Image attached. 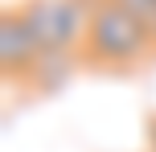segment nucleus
<instances>
[{
	"label": "nucleus",
	"mask_w": 156,
	"mask_h": 152,
	"mask_svg": "<svg viewBox=\"0 0 156 152\" xmlns=\"http://www.w3.org/2000/svg\"><path fill=\"white\" fill-rule=\"evenodd\" d=\"M148 54H156L152 25L140 21L136 12H127V8L111 4V0H99L90 12L82 62L90 70H132Z\"/></svg>",
	"instance_id": "f257e3e1"
},
{
	"label": "nucleus",
	"mask_w": 156,
	"mask_h": 152,
	"mask_svg": "<svg viewBox=\"0 0 156 152\" xmlns=\"http://www.w3.org/2000/svg\"><path fill=\"white\" fill-rule=\"evenodd\" d=\"M99 0H21V16L45 54H82L90 12Z\"/></svg>",
	"instance_id": "f03ea898"
},
{
	"label": "nucleus",
	"mask_w": 156,
	"mask_h": 152,
	"mask_svg": "<svg viewBox=\"0 0 156 152\" xmlns=\"http://www.w3.org/2000/svg\"><path fill=\"white\" fill-rule=\"evenodd\" d=\"M41 54H45V49L33 37V29L21 16V8H4V12H0V70H4V78L25 82Z\"/></svg>",
	"instance_id": "7ed1b4c3"
},
{
	"label": "nucleus",
	"mask_w": 156,
	"mask_h": 152,
	"mask_svg": "<svg viewBox=\"0 0 156 152\" xmlns=\"http://www.w3.org/2000/svg\"><path fill=\"white\" fill-rule=\"evenodd\" d=\"M78 62H82V54H41L37 66L29 70V78H25V87L41 90V95H49V90H62L66 82L74 78Z\"/></svg>",
	"instance_id": "20e7f679"
},
{
	"label": "nucleus",
	"mask_w": 156,
	"mask_h": 152,
	"mask_svg": "<svg viewBox=\"0 0 156 152\" xmlns=\"http://www.w3.org/2000/svg\"><path fill=\"white\" fill-rule=\"evenodd\" d=\"M111 4H119V8H127V12H136L140 21H156V0H111Z\"/></svg>",
	"instance_id": "39448f33"
},
{
	"label": "nucleus",
	"mask_w": 156,
	"mask_h": 152,
	"mask_svg": "<svg viewBox=\"0 0 156 152\" xmlns=\"http://www.w3.org/2000/svg\"><path fill=\"white\" fill-rule=\"evenodd\" d=\"M148 140H152V152H156V119L148 123Z\"/></svg>",
	"instance_id": "423d86ee"
},
{
	"label": "nucleus",
	"mask_w": 156,
	"mask_h": 152,
	"mask_svg": "<svg viewBox=\"0 0 156 152\" xmlns=\"http://www.w3.org/2000/svg\"><path fill=\"white\" fill-rule=\"evenodd\" d=\"M152 37H156V21H152Z\"/></svg>",
	"instance_id": "0eeeda50"
}]
</instances>
